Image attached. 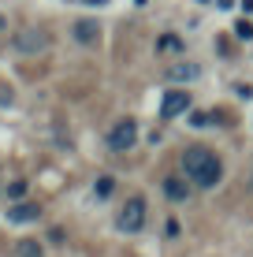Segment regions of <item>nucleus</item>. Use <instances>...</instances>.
Returning <instances> with one entry per match:
<instances>
[{
    "mask_svg": "<svg viewBox=\"0 0 253 257\" xmlns=\"http://www.w3.org/2000/svg\"><path fill=\"white\" fill-rule=\"evenodd\" d=\"M182 172H186V179L194 183V187L212 190L216 183L223 179V161L205 146H190L186 153H182Z\"/></svg>",
    "mask_w": 253,
    "mask_h": 257,
    "instance_id": "nucleus-1",
    "label": "nucleus"
},
{
    "mask_svg": "<svg viewBox=\"0 0 253 257\" xmlns=\"http://www.w3.org/2000/svg\"><path fill=\"white\" fill-rule=\"evenodd\" d=\"M116 227L127 231V235H138L145 227V198H142V194L127 198V205L119 209V216H116Z\"/></svg>",
    "mask_w": 253,
    "mask_h": 257,
    "instance_id": "nucleus-2",
    "label": "nucleus"
},
{
    "mask_svg": "<svg viewBox=\"0 0 253 257\" xmlns=\"http://www.w3.org/2000/svg\"><path fill=\"white\" fill-rule=\"evenodd\" d=\"M12 49L23 52V56H38V52L49 49V34H45V30H34V26H26V30L12 34Z\"/></svg>",
    "mask_w": 253,
    "mask_h": 257,
    "instance_id": "nucleus-3",
    "label": "nucleus"
},
{
    "mask_svg": "<svg viewBox=\"0 0 253 257\" xmlns=\"http://www.w3.org/2000/svg\"><path fill=\"white\" fill-rule=\"evenodd\" d=\"M134 142H138V123H134V119H116V123H112L108 146L116 149V153H130V149H134Z\"/></svg>",
    "mask_w": 253,
    "mask_h": 257,
    "instance_id": "nucleus-4",
    "label": "nucleus"
},
{
    "mask_svg": "<svg viewBox=\"0 0 253 257\" xmlns=\"http://www.w3.org/2000/svg\"><path fill=\"white\" fill-rule=\"evenodd\" d=\"M186 108H190V93L186 90H168V93H164V101H160V119L168 123V119L182 116Z\"/></svg>",
    "mask_w": 253,
    "mask_h": 257,
    "instance_id": "nucleus-5",
    "label": "nucleus"
},
{
    "mask_svg": "<svg viewBox=\"0 0 253 257\" xmlns=\"http://www.w3.org/2000/svg\"><path fill=\"white\" fill-rule=\"evenodd\" d=\"M71 38L78 41V45H97V41H101V23L97 19H75Z\"/></svg>",
    "mask_w": 253,
    "mask_h": 257,
    "instance_id": "nucleus-6",
    "label": "nucleus"
},
{
    "mask_svg": "<svg viewBox=\"0 0 253 257\" xmlns=\"http://www.w3.org/2000/svg\"><path fill=\"white\" fill-rule=\"evenodd\" d=\"M164 194H168L171 201H186L190 198V183L179 179V175H168V179H164Z\"/></svg>",
    "mask_w": 253,
    "mask_h": 257,
    "instance_id": "nucleus-7",
    "label": "nucleus"
},
{
    "mask_svg": "<svg viewBox=\"0 0 253 257\" xmlns=\"http://www.w3.org/2000/svg\"><path fill=\"white\" fill-rule=\"evenodd\" d=\"M38 216H41L38 205H12L8 209V220H12V224H34Z\"/></svg>",
    "mask_w": 253,
    "mask_h": 257,
    "instance_id": "nucleus-8",
    "label": "nucleus"
},
{
    "mask_svg": "<svg viewBox=\"0 0 253 257\" xmlns=\"http://www.w3.org/2000/svg\"><path fill=\"white\" fill-rule=\"evenodd\" d=\"M197 75H201V67H197V64H175V67H168V78H175V82H194Z\"/></svg>",
    "mask_w": 253,
    "mask_h": 257,
    "instance_id": "nucleus-9",
    "label": "nucleus"
},
{
    "mask_svg": "<svg viewBox=\"0 0 253 257\" xmlns=\"http://www.w3.org/2000/svg\"><path fill=\"white\" fill-rule=\"evenodd\" d=\"M45 250H41V242L38 238H19L15 242V257H41Z\"/></svg>",
    "mask_w": 253,
    "mask_h": 257,
    "instance_id": "nucleus-10",
    "label": "nucleus"
},
{
    "mask_svg": "<svg viewBox=\"0 0 253 257\" xmlns=\"http://www.w3.org/2000/svg\"><path fill=\"white\" fill-rule=\"evenodd\" d=\"M112 190H116V179H112V175H101V179L93 183V194H97V198H108Z\"/></svg>",
    "mask_w": 253,
    "mask_h": 257,
    "instance_id": "nucleus-11",
    "label": "nucleus"
},
{
    "mask_svg": "<svg viewBox=\"0 0 253 257\" xmlns=\"http://www.w3.org/2000/svg\"><path fill=\"white\" fill-rule=\"evenodd\" d=\"M156 49H160V52H175V49H182V38H179V34H164V38L156 41Z\"/></svg>",
    "mask_w": 253,
    "mask_h": 257,
    "instance_id": "nucleus-12",
    "label": "nucleus"
},
{
    "mask_svg": "<svg viewBox=\"0 0 253 257\" xmlns=\"http://www.w3.org/2000/svg\"><path fill=\"white\" fill-rule=\"evenodd\" d=\"M234 34H238L242 41H249V38H253V26H249L246 19H238V23H234Z\"/></svg>",
    "mask_w": 253,
    "mask_h": 257,
    "instance_id": "nucleus-13",
    "label": "nucleus"
},
{
    "mask_svg": "<svg viewBox=\"0 0 253 257\" xmlns=\"http://www.w3.org/2000/svg\"><path fill=\"white\" fill-rule=\"evenodd\" d=\"M23 194H26V183H23V179L8 183V198H23Z\"/></svg>",
    "mask_w": 253,
    "mask_h": 257,
    "instance_id": "nucleus-14",
    "label": "nucleus"
},
{
    "mask_svg": "<svg viewBox=\"0 0 253 257\" xmlns=\"http://www.w3.org/2000/svg\"><path fill=\"white\" fill-rule=\"evenodd\" d=\"M208 123H212L208 112H194V116H190V127H208Z\"/></svg>",
    "mask_w": 253,
    "mask_h": 257,
    "instance_id": "nucleus-15",
    "label": "nucleus"
},
{
    "mask_svg": "<svg viewBox=\"0 0 253 257\" xmlns=\"http://www.w3.org/2000/svg\"><path fill=\"white\" fill-rule=\"evenodd\" d=\"M82 4H108V0H82Z\"/></svg>",
    "mask_w": 253,
    "mask_h": 257,
    "instance_id": "nucleus-16",
    "label": "nucleus"
},
{
    "mask_svg": "<svg viewBox=\"0 0 253 257\" xmlns=\"http://www.w3.org/2000/svg\"><path fill=\"white\" fill-rule=\"evenodd\" d=\"M249 190H253V168H249Z\"/></svg>",
    "mask_w": 253,
    "mask_h": 257,
    "instance_id": "nucleus-17",
    "label": "nucleus"
}]
</instances>
